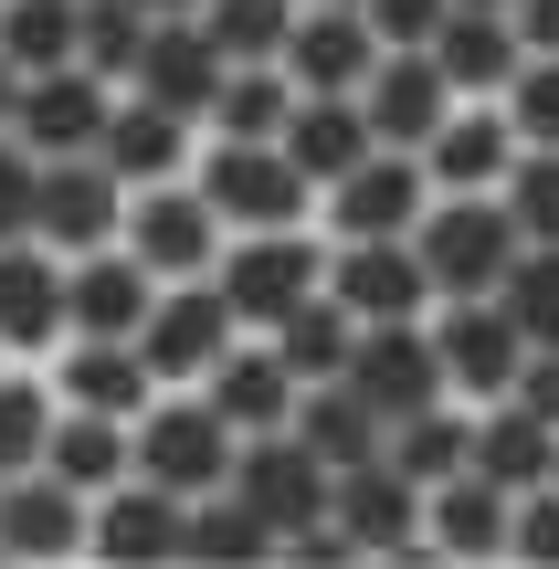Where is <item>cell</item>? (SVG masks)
<instances>
[{"instance_id":"36","label":"cell","mask_w":559,"mask_h":569,"mask_svg":"<svg viewBox=\"0 0 559 569\" xmlns=\"http://www.w3.org/2000/svg\"><path fill=\"white\" fill-rule=\"evenodd\" d=\"M264 338L286 348V369H296V380H338V369H349V348H359V317L328 296V284H317V296L296 306L286 327H264Z\"/></svg>"},{"instance_id":"40","label":"cell","mask_w":559,"mask_h":569,"mask_svg":"<svg viewBox=\"0 0 559 569\" xmlns=\"http://www.w3.org/2000/svg\"><path fill=\"white\" fill-rule=\"evenodd\" d=\"M497 306L518 317V338H528V348H559V243H528L518 264H507Z\"/></svg>"},{"instance_id":"21","label":"cell","mask_w":559,"mask_h":569,"mask_svg":"<svg viewBox=\"0 0 559 569\" xmlns=\"http://www.w3.org/2000/svg\"><path fill=\"white\" fill-rule=\"evenodd\" d=\"M507 528H518V496L486 486L476 465L443 475V486H422V538H433V559H455V569H497V559H507Z\"/></svg>"},{"instance_id":"13","label":"cell","mask_w":559,"mask_h":569,"mask_svg":"<svg viewBox=\"0 0 559 569\" xmlns=\"http://www.w3.org/2000/svg\"><path fill=\"white\" fill-rule=\"evenodd\" d=\"M84 528H96V496H74L53 465L0 475V559H21V569H63V559H84Z\"/></svg>"},{"instance_id":"26","label":"cell","mask_w":559,"mask_h":569,"mask_svg":"<svg viewBox=\"0 0 559 569\" xmlns=\"http://www.w3.org/2000/svg\"><path fill=\"white\" fill-rule=\"evenodd\" d=\"M96 159L117 169L127 190H159V180H190V159H201V127L169 117V106H148V96H117V127H106Z\"/></svg>"},{"instance_id":"5","label":"cell","mask_w":559,"mask_h":569,"mask_svg":"<svg viewBox=\"0 0 559 569\" xmlns=\"http://www.w3.org/2000/svg\"><path fill=\"white\" fill-rule=\"evenodd\" d=\"M232 453H243V432H232L201 390H159V401L138 411V475H148V486H169V496L232 486Z\"/></svg>"},{"instance_id":"50","label":"cell","mask_w":559,"mask_h":569,"mask_svg":"<svg viewBox=\"0 0 559 569\" xmlns=\"http://www.w3.org/2000/svg\"><path fill=\"white\" fill-rule=\"evenodd\" d=\"M465 11H518V0H465Z\"/></svg>"},{"instance_id":"35","label":"cell","mask_w":559,"mask_h":569,"mask_svg":"<svg viewBox=\"0 0 559 569\" xmlns=\"http://www.w3.org/2000/svg\"><path fill=\"white\" fill-rule=\"evenodd\" d=\"M53 369L42 359H0V475H32L53 443Z\"/></svg>"},{"instance_id":"1","label":"cell","mask_w":559,"mask_h":569,"mask_svg":"<svg viewBox=\"0 0 559 569\" xmlns=\"http://www.w3.org/2000/svg\"><path fill=\"white\" fill-rule=\"evenodd\" d=\"M190 180L211 190L222 232H286V222H317V180L286 159V138H201Z\"/></svg>"},{"instance_id":"29","label":"cell","mask_w":559,"mask_h":569,"mask_svg":"<svg viewBox=\"0 0 559 569\" xmlns=\"http://www.w3.org/2000/svg\"><path fill=\"white\" fill-rule=\"evenodd\" d=\"M370 148H380V127H370V106H359V96H296V117H286V159L307 169L317 190L349 180Z\"/></svg>"},{"instance_id":"3","label":"cell","mask_w":559,"mask_h":569,"mask_svg":"<svg viewBox=\"0 0 559 569\" xmlns=\"http://www.w3.org/2000/svg\"><path fill=\"white\" fill-rule=\"evenodd\" d=\"M422 211H433V169H422V148H370L349 180L317 190V232H328V243H412Z\"/></svg>"},{"instance_id":"11","label":"cell","mask_w":559,"mask_h":569,"mask_svg":"<svg viewBox=\"0 0 559 569\" xmlns=\"http://www.w3.org/2000/svg\"><path fill=\"white\" fill-rule=\"evenodd\" d=\"M338 380H349L380 422H401V411H422V401H455V390H443V359H433V317H380V327H359V348H349Z\"/></svg>"},{"instance_id":"32","label":"cell","mask_w":559,"mask_h":569,"mask_svg":"<svg viewBox=\"0 0 559 569\" xmlns=\"http://www.w3.org/2000/svg\"><path fill=\"white\" fill-rule=\"evenodd\" d=\"M296 443H307L317 465L338 475V465H370V453L391 443V422H380V411L359 401L349 380H307V401H296Z\"/></svg>"},{"instance_id":"44","label":"cell","mask_w":559,"mask_h":569,"mask_svg":"<svg viewBox=\"0 0 559 569\" xmlns=\"http://www.w3.org/2000/svg\"><path fill=\"white\" fill-rule=\"evenodd\" d=\"M507 559H518V569H559V475L518 496V528H507Z\"/></svg>"},{"instance_id":"23","label":"cell","mask_w":559,"mask_h":569,"mask_svg":"<svg viewBox=\"0 0 559 569\" xmlns=\"http://www.w3.org/2000/svg\"><path fill=\"white\" fill-rule=\"evenodd\" d=\"M42 369H53V401H74V411H127V422H138V411L159 401V369L138 359V338H84L74 327Z\"/></svg>"},{"instance_id":"8","label":"cell","mask_w":559,"mask_h":569,"mask_svg":"<svg viewBox=\"0 0 559 569\" xmlns=\"http://www.w3.org/2000/svg\"><path fill=\"white\" fill-rule=\"evenodd\" d=\"M433 359H443V390L486 411V401L518 390L528 338H518V317H507L497 296H443V306H433Z\"/></svg>"},{"instance_id":"41","label":"cell","mask_w":559,"mask_h":569,"mask_svg":"<svg viewBox=\"0 0 559 569\" xmlns=\"http://www.w3.org/2000/svg\"><path fill=\"white\" fill-rule=\"evenodd\" d=\"M507 211H518V232L528 243H559V148H518V169H507V190H497Z\"/></svg>"},{"instance_id":"46","label":"cell","mask_w":559,"mask_h":569,"mask_svg":"<svg viewBox=\"0 0 559 569\" xmlns=\"http://www.w3.org/2000/svg\"><path fill=\"white\" fill-rule=\"evenodd\" d=\"M507 401H528V411L559 432V348H528V369H518V390H507Z\"/></svg>"},{"instance_id":"7","label":"cell","mask_w":559,"mask_h":569,"mask_svg":"<svg viewBox=\"0 0 559 569\" xmlns=\"http://www.w3.org/2000/svg\"><path fill=\"white\" fill-rule=\"evenodd\" d=\"M232 338H243V317H232L222 274H190V284H159V306H148V327H138V359L159 369V390H190V380L222 369Z\"/></svg>"},{"instance_id":"9","label":"cell","mask_w":559,"mask_h":569,"mask_svg":"<svg viewBox=\"0 0 559 569\" xmlns=\"http://www.w3.org/2000/svg\"><path fill=\"white\" fill-rule=\"evenodd\" d=\"M328 517L359 538V559H370V569H391V559H433V538H422V486L391 465V453H370V465H338Z\"/></svg>"},{"instance_id":"25","label":"cell","mask_w":559,"mask_h":569,"mask_svg":"<svg viewBox=\"0 0 559 569\" xmlns=\"http://www.w3.org/2000/svg\"><path fill=\"white\" fill-rule=\"evenodd\" d=\"M359 106H370V127H380V148H422L443 117H455V84H443V63H433V42L422 53H380V74L359 84Z\"/></svg>"},{"instance_id":"48","label":"cell","mask_w":559,"mask_h":569,"mask_svg":"<svg viewBox=\"0 0 559 569\" xmlns=\"http://www.w3.org/2000/svg\"><path fill=\"white\" fill-rule=\"evenodd\" d=\"M11 117H21V63L0 53V127H11Z\"/></svg>"},{"instance_id":"42","label":"cell","mask_w":559,"mask_h":569,"mask_svg":"<svg viewBox=\"0 0 559 569\" xmlns=\"http://www.w3.org/2000/svg\"><path fill=\"white\" fill-rule=\"evenodd\" d=\"M507 117H518V138L528 148H559V53H528L518 63V84H507Z\"/></svg>"},{"instance_id":"18","label":"cell","mask_w":559,"mask_h":569,"mask_svg":"<svg viewBox=\"0 0 559 569\" xmlns=\"http://www.w3.org/2000/svg\"><path fill=\"white\" fill-rule=\"evenodd\" d=\"M222 74H232V53L211 42V21H148L127 96H148V106H169V117L201 127V117H211V96H222Z\"/></svg>"},{"instance_id":"27","label":"cell","mask_w":559,"mask_h":569,"mask_svg":"<svg viewBox=\"0 0 559 569\" xmlns=\"http://www.w3.org/2000/svg\"><path fill=\"white\" fill-rule=\"evenodd\" d=\"M42 465H53L74 496H106V486H127V475H138V422H127V411H74V401H63Z\"/></svg>"},{"instance_id":"14","label":"cell","mask_w":559,"mask_h":569,"mask_svg":"<svg viewBox=\"0 0 559 569\" xmlns=\"http://www.w3.org/2000/svg\"><path fill=\"white\" fill-rule=\"evenodd\" d=\"M380 53H391V42L370 32V11H359V0H307V11H296V32H286L296 96H359V84L380 74Z\"/></svg>"},{"instance_id":"17","label":"cell","mask_w":559,"mask_h":569,"mask_svg":"<svg viewBox=\"0 0 559 569\" xmlns=\"http://www.w3.org/2000/svg\"><path fill=\"white\" fill-rule=\"evenodd\" d=\"M32 232L53 253H96V243H127V180L84 148V159H42V211Z\"/></svg>"},{"instance_id":"49","label":"cell","mask_w":559,"mask_h":569,"mask_svg":"<svg viewBox=\"0 0 559 569\" xmlns=\"http://www.w3.org/2000/svg\"><path fill=\"white\" fill-rule=\"evenodd\" d=\"M148 21H201V0H138Z\"/></svg>"},{"instance_id":"51","label":"cell","mask_w":559,"mask_h":569,"mask_svg":"<svg viewBox=\"0 0 559 569\" xmlns=\"http://www.w3.org/2000/svg\"><path fill=\"white\" fill-rule=\"evenodd\" d=\"M0 359H11V348H0Z\"/></svg>"},{"instance_id":"12","label":"cell","mask_w":559,"mask_h":569,"mask_svg":"<svg viewBox=\"0 0 559 569\" xmlns=\"http://www.w3.org/2000/svg\"><path fill=\"white\" fill-rule=\"evenodd\" d=\"M180 538H190V496H169V486H148V475H127V486L96 496L84 559H96V569H180Z\"/></svg>"},{"instance_id":"19","label":"cell","mask_w":559,"mask_h":569,"mask_svg":"<svg viewBox=\"0 0 559 569\" xmlns=\"http://www.w3.org/2000/svg\"><path fill=\"white\" fill-rule=\"evenodd\" d=\"M190 390H201V401L222 411L232 432H286L296 401H307V380L286 369V348H274L264 327H243V338L222 348V369H211V380H190Z\"/></svg>"},{"instance_id":"10","label":"cell","mask_w":559,"mask_h":569,"mask_svg":"<svg viewBox=\"0 0 559 569\" xmlns=\"http://www.w3.org/2000/svg\"><path fill=\"white\" fill-rule=\"evenodd\" d=\"M117 74H96V63H53V74H21V117L11 138L42 148V159H84V148H106V127H117Z\"/></svg>"},{"instance_id":"34","label":"cell","mask_w":559,"mask_h":569,"mask_svg":"<svg viewBox=\"0 0 559 569\" xmlns=\"http://www.w3.org/2000/svg\"><path fill=\"white\" fill-rule=\"evenodd\" d=\"M286 117H296V74L286 63H232L211 117H201V138H286Z\"/></svg>"},{"instance_id":"43","label":"cell","mask_w":559,"mask_h":569,"mask_svg":"<svg viewBox=\"0 0 559 569\" xmlns=\"http://www.w3.org/2000/svg\"><path fill=\"white\" fill-rule=\"evenodd\" d=\"M42 211V148H21L11 127H0V243H21Z\"/></svg>"},{"instance_id":"39","label":"cell","mask_w":559,"mask_h":569,"mask_svg":"<svg viewBox=\"0 0 559 569\" xmlns=\"http://www.w3.org/2000/svg\"><path fill=\"white\" fill-rule=\"evenodd\" d=\"M138 42H148V11L138 0H74V63H96V74H138Z\"/></svg>"},{"instance_id":"2","label":"cell","mask_w":559,"mask_h":569,"mask_svg":"<svg viewBox=\"0 0 559 569\" xmlns=\"http://www.w3.org/2000/svg\"><path fill=\"white\" fill-rule=\"evenodd\" d=\"M412 253H422V274H433V296H497L507 264L528 253V232H518V211H507L497 190H476V201H465V190H433Z\"/></svg>"},{"instance_id":"24","label":"cell","mask_w":559,"mask_h":569,"mask_svg":"<svg viewBox=\"0 0 559 569\" xmlns=\"http://www.w3.org/2000/svg\"><path fill=\"white\" fill-rule=\"evenodd\" d=\"M63 306H74V327H84V338H138V327H148V306H159V274H148L127 243L63 253Z\"/></svg>"},{"instance_id":"4","label":"cell","mask_w":559,"mask_h":569,"mask_svg":"<svg viewBox=\"0 0 559 569\" xmlns=\"http://www.w3.org/2000/svg\"><path fill=\"white\" fill-rule=\"evenodd\" d=\"M317 284H328V232H317V222L232 232V243H222V296H232V317H243V327H286Z\"/></svg>"},{"instance_id":"45","label":"cell","mask_w":559,"mask_h":569,"mask_svg":"<svg viewBox=\"0 0 559 569\" xmlns=\"http://www.w3.org/2000/svg\"><path fill=\"white\" fill-rule=\"evenodd\" d=\"M359 11H370V32L391 42V53H422V42L455 21V0H359Z\"/></svg>"},{"instance_id":"38","label":"cell","mask_w":559,"mask_h":569,"mask_svg":"<svg viewBox=\"0 0 559 569\" xmlns=\"http://www.w3.org/2000/svg\"><path fill=\"white\" fill-rule=\"evenodd\" d=\"M0 53H11L21 74L74 63V0H0Z\"/></svg>"},{"instance_id":"20","label":"cell","mask_w":559,"mask_h":569,"mask_svg":"<svg viewBox=\"0 0 559 569\" xmlns=\"http://www.w3.org/2000/svg\"><path fill=\"white\" fill-rule=\"evenodd\" d=\"M518 148H528V138H518V117H507L497 96H465L455 117L422 138V169H433V190H465V201H476V190H507Z\"/></svg>"},{"instance_id":"30","label":"cell","mask_w":559,"mask_h":569,"mask_svg":"<svg viewBox=\"0 0 559 569\" xmlns=\"http://www.w3.org/2000/svg\"><path fill=\"white\" fill-rule=\"evenodd\" d=\"M180 559H190V569H264V559H286V538H274L264 507H243L232 486H211V496H190Z\"/></svg>"},{"instance_id":"31","label":"cell","mask_w":559,"mask_h":569,"mask_svg":"<svg viewBox=\"0 0 559 569\" xmlns=\"http://www.w3.org/2000/svg\"><path fill=\"white\" fill-rule=\"evenodd\" d=\"M476 475H486V486H507V496L549 486V475H559V432L528 401H486L476 411Z\"/></svg>"},{"instance_id":"15","label":"cell","mask_w":559,"mask_h":569,"mask_svg":"<svg viewBox=\"0 0 559 569\" xmlns=\"http://www.w3.org/2000/svg\"><path fill=\"white\" fill-rule=\"evenodd\" d=\"M328 486H338V475L296 443V422H286V432H243V453H232V496H243V507H264L274 538L317 528V517H328Z\"/></svg>"},{"instance_id":"47","label":"cell","mask_w":559,"mask_h":569,"mask_svg":"<svg viewBox=\"0 0 559 569\" xmlns=\"http://www.w3.org/2000/svg\"><path fill=\"white\" fill-rule=\"evenodd\" d=\"M507 21H518V42H528V53H559V0H518Z\"/></svg>"},{"instance_id":"33","label":"cell","mask_w":559,"mask_h":569,"mask_svg":"<svg viewBox=\"0 0 559 569\" xmlns=\"http://www.w3.org/2000/svg\"><path fill=\"white\" fill-rule=\"evenodd\" d=\"M380 453H391L412 486H443V475H465V465H476V401H422V411H401Z\"/></svg>"},{"instance_id":"16","label":"cell","mask_w":559,"mask_h":569,"mask_svg":"<svg viewBox=\"0 0 559 569\" xmlns=\"http://www.w3.org/2000/svg\"><path fill=\"white\" fill-rule=\"evenodd\" d=\"M63 338H74V306H63V253L42 243V232L0 243V348H11V359H53Z\"/></svg>"},{"instance_id":"22","label":"cell","mask_w":559,"mask_h":569,"mask_svg":"<svg viewBox=\"0 0 559 569\" xmlns=\"http://www.w3.org/2000/svg\"><path fill=\"white\" fill-rule=\"evenodd\" d=\"M328 296L349 306L359 327H380V317H433V306H443L412 243H328Z\"/></svg>"},{"instance_id":"37","label":"cell","mask_w":559,"mask_h":569,"mask_svg":"<svg viewBox=\"0 0 559 569\" xmlns=\"http://www.w3.org/2000/svg\"><path fill=\"white\" fill-rule=\"evenodd\" d=\"M296 11H307V0H201L211 42H222L232 63H286V32H296Z\"/></svg>"},{"instance_id":"6","label":"cell","mask_w":559,"mask_h":569,"mask_svg":"<svg viewBox=\"0 0 559 569\" xmlns=\"http://www.w3.org/2000/svg\"><path fill=\"white\" fill-rule=\"evenodd\" d=\"M222 211H211L201 180H159V190H127V253H138L159 284H190V274H222Z\"/></svg>"},{"instance_id":"28","label":"cell","mask_w":559,"mask_h":569,"mask_svg":"<svg viewBox=\"0 0 559 569\" xmlns=\"http://www.w3.org/2000/svg\"><path fill=\"white\" fill-rule=\"evenodd\" d=\"M433 63H443L455 96H507L518 63H528V42H518V21H507V11H465V0H455V21L433 32Z\"/></svg>"}]
</instances>
